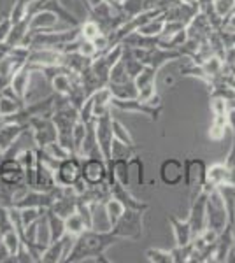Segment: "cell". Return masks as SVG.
<instances>
[{
    "instance_id": "cell-36",
    "label": "cell",
    "mask_w": 235,
    "mask_h": 263,
    "mask_svg": "<svg viewBox=\"0 0 235 263\" xmlns=\"http://www.w3.org/2000/svg\"><path fill=\"white\" fill-rule=\"evenodd\" d=\"M113 134H114V139H118V141L125 142L128 146H137L134 137H132L130 130H128L119 120H116V118H113Z\"/></svg>"
},
{
    "instance_id": "cell-27",
    "label": "cell",
    "mask_w": 235,
    "mask_h": 263,
    "mask_svg": "<svg viewBox=\"0 0 235 263\" xmlns=\"http://www.w3.org/2000/svg\"><path fill=\"white\" fill-rule=\"evenodd\" d=\"M164 28H165V16L160 14V16H156V18H151L149 21H146L144 25H140L135 32L142 33V35H148V37H160Z\"/></svg>"
},
{
    "instance_id": "cell-41",
    "label": "cell",
    "mask_w": 235,
    "mask_h": 263,
    "mask_svg": "<svg viewBox=\"0 0 235 263\" xmlns=\"http://www.w3.org/2000/svg\"><path fill=\"white\" fill-rule=\"evenodd\" d=\"M41 149H44L49 156H53V158H55V160H58V162H62V160H63V158H67V156L74 155V153H70L65 146H63V144H60L58 141L51 142V144H48L46 147H41Z\"/></svg>"
},
{
    "instance_id": "cell-16",
    "label": "cell",
    "mask_w": 235,
    "mask_h": 263,
    "mask_svg": "<svg viewBox=\"0 0 235 263\" xmlns=\"http://www.w3.org/2000/svg\"><path fill=\"white\" fill-rule=\"evenodd\" d=\"M60 23V18L57 12L49 9H41L30 14V30L28 32H44V30H55Z\"/></svg>"
},
{
    "instance_id": "cell-49",
    "label": "cell",
    "mask_w": 235,
    "mask_h": 263,
    "mask_svg": "<svg viewBox=\"0 0 235 263\" xmlns=\"http://www.w3.org/2000/svg\"><path fill=\"white\" fill-rule=\"evenodd\" d=\"M0 240H2V230H0Z\"/></svg>"
},
{
    "instance_id": "cell-39",
    "label": "cell",
    "mask_w": 235,
    "mask_h": 263,
    "mask_svg": "<svg viewBox=\"0 0 235 263\" xmlns=\"http://www.w3.org/2000/svg\"><path fill=\"white\" fill-rule=\"evenodd\" d=\"M11 21L12 23H18V21L25 20L27 16H30V4L27 0H14L11 11H9Z\"/></svg>"
},
{
    "instance_id": "cell-23",
    "label": "cell",
    "mask_w": 235,
    "mask_h": 263,
    "mask_svg": "<svg viewBox=\"0 0 235 263\" xmlns=\"http://www.w3.org/2000/svg\"><path fill=\"white\" fill-rule=\"evenodd\" d=\"M107 86L113 91V99H119V100H130V99H137L139 97V90L135 86L134 79L126 83H107Z\"/></svg>"
},
{
    "instance_id": "cell-5",
    "label": "cell",
    "mask_w": 235,
    "mask_h": 263,
    "mask_svg": "<svg viewBox=\"0 0 235 263\" xmlns=\"http://www.w3.org/2000/svg\"><path fill=\"white\" fill-rule=\"evenodd\" d=\"M130 48V46H128ZM135 57L139 58L144 65H149L156 70H161L167 63L183 60L179 49H165L161 46H153V48H132Z\"/></svg>"
},
{
    "instance_id": "cell-34",
    "label": "cell",
    "mask_w": 235,
    "mask_h": 263,
    "mask_svg": "<svg viewBox=\"0 0 235 263\" xmlns=\"http://www.w3.org/2000/svg\"><path fill=\"white\" fill-rule=\"evenodd\" d=\"M148 261L151 263H172V253L170 249H160V248H149L144 253Z\"/></svg>"
},
{
    "instance_id": "cell-28",
    "label": "cell",
    "mask_w": 235,
    "mask_h": 263,
    "mask_svg": "<svg viewBox=\"0 0 235 263\" xmlns=\"http://www.w3.org/2000/svg\"><path fill=\"white\" fill-rule=\"evenodd\" d=\"M209 107H211L212 120H225V121H228V109H230L228 100H225L223 97H220V95H211Z\"/></svg>"
},
{
    "instance_id": "cell-2",
    "label": "cell",
    "mask_w": 235,
    "mask_h": 263,
    "mask_svg": "<svg viewBox=\"0 0 235 263\" xmlns=\"http://www.w3.org/2000/svg\"><path fill=\"white\" fill-rule=\"evenodd\" d=\"M144 216L142 209H125V213L114 224L113 230L121 240H139L144 235Z\"/></svg>"
},
{
    "instance_id": "cell-38",
    "label": "cell",
    "mask_w": 235,
    "mask_h": 263,
    "mask_svg": "<svg viewBox=\"0 0 235 263\" xmlns=\"http://www.w3.org/2000/svg\"><path fill=\"white\" fill-rule=\"evenodd\" d=\"M172 253V263H188L191 261V254H193V240L190 244L185 246H176L174 249H170Z\"/></svg>"
},
{
    "instance_id": "cell-29",
    "label": "cell",
    "mask_w": 235,
    "mask_h": 263,
    "mask_svg": "<svg viewBox=\"0 0 235 263\" xmlns=\"http://www.w3.org/2000/svg\"><path fill=\"white\" fill-rule=\"evenodd\" d=\"M158 72L160 70L153 69V67H149V65L144 67V69L134 78V83H135V86H137V90L140 91V90H144V88H149V86H153V84H156Z\"/></svg>"
},
{
    "instance_id": "cell-22",
    "label": "cell",
    "mask_w": 235,
    "mask_h": 263,
    "mask_svg": "<svg viewBox=\"0 0 235 263\" xmlns=\"http://www.w3.org/2000/svg\"><path fill=\"white\" fill-rule=\"evenodd\" d=\"M220 190L221 197H223V202H225V207H226V214H228V224L235 230V184H221V186H216Z\"/></svg>"
},
{
    "instance_id": "cell-48",
    "label": "cell",
    "mask_w": 235,
    "mask_h": 263,
    "mask_svg": "<svg viewBox=\"0 0 235 263\" xmlns=\"http://www.w3.org/2000/svg\"><path fill=\"white\" fill-rule=\"evenodd\" d=\"M27 2H28V4H32V2H35V0H27Z\"/></svg>"
},
{
    "instance_id": "cell-7",
    "label": "cell",
    "mask_w": 235,
    "mask_h": 263,
    "mask_svg": "<svg viewBox=\"0 0 235 263\" xmlns=\"http://www.w3.org/2000/svg\"><path fill=\"white\" fill-rule=\"evenodd\" d=\"M81 171H83V160L78 155H70L63 158L58 163L57 171H55V177H57V184L60 186H74L83 179L81 177Z\"/></svg>"
},
{
    "instance_id": "cell-14",
    "label": "cell",
    "mask_w": 235,
    "mask_h": 263,
    "mask_svg": "<svg viewBox=\"0 0 235 263\" xmlns=\"http://www.w3.org/2000/svg\"><path fill=\"white\" fill-rule=\"evenodd\" d=\"M185 177V165L179 158H165L160 165V181L165 186H179L183 184Z\"/></svg>"
},
{
    "instance_id": "cell-42",
    "label": "cell",
    "mask_w": 235,
    "mask_h": 263,
    "mask_svg": "<svg viewBox=\"0 0 235 263\" xmlns=\"http://www.w3.org/2000/svg\"><path fill=\"white\" fill-rule=\"evenodd\" d=\"M78 53L84 54V57H88V58H95L98 54V49H97V46L93 44V41H88V39H83V37H81L79 46H78Z\"/></svg>"
},
{
    "instance_id": "cell-47",
    "label": "cell",
    "mask_w": 235,
    "mask_h": 263,
    "mask_svg": "<svg viewBox=\"0 0 235 263\" xmlns=\"http://www.w3.org/2000/svg\"><path fill=\"white\" fill-rule=\"evenodd\" d=\"M113 2H114V4H116V6H119V4H121V2H123V0H113Z\"/></svg>"
},
{
    "instance_id": "cell-12",
    "label": "cell",
    "mask_w": 235,
    "mask_h": 263,
    "mask_svg": "<svg viewBox=\"0 0 235 263\" xmlns=\"http://www.w3.org/2000/svg\"><path fill=\"white\" fill-rule=\"evenodd\" d=\"M81 177L89 186L107 182V162L102 156H98V158H84Z\"/></svg>"
},
{
    "instance_id": "cell-30",
    "label": "cell",
    "mask_w": 235,
    "mask_h": 263,
    "mask_svg": "<svg viewBox=\"0 0 235 263\" xmlns=\"http://www.w3.org/2000/svg\"><path fill=\"white\" fill-rule=\"evenodd\" d=\"M86 228H88L86 223H84V219L81 218V214L78 213V211L65 218V232L69 233V235H72V237L81 235V233L86 230Z\"/></svg>"
},
{
    "instance_id": "cell-6",
    "label": "cell",
    "mask_w": 235,
    "mask_h": 263,
    "mask_svg": "<svg viewBox=\"0 0 235 263\" xmlns=\"http://www.w3.org/2000/svg\"><path fill=\"white\" fill-rule=\"evenodd\" d=\"M28 128L33 134L35 147H46L48 144L58 141V132L51 116H33L28 121Z\"/></svg>"
},
{
    "instance_id": "cell-37",
    "label": "cell",
    "mask_w": 235,
    "mask_h": 263,
    "mask_svg": "<svg viewBox=\"0 0 235 263\" xmlns=\"http://www.w3.org/2000/svg\"><path fill=\"white\" fill-rule=\"evenodd\" d=\"M228 130V121L225 120H212L211 121V126H209V132H207V137L214 142H220L225 139V134Z\"/></svg>"
},
{
    "instance_id": "cell-8",
    "label": "cell",
    "mask_w": 235,
    "mask_h": 263,
    "mask_svg": "<svg viewBox=\"0 0 235 263\" xmlns=\"http://www.w3.org/2000/svg\"><path fill=\"white\" fill-rule=\"evenodd\" d=\"M114 109H119V111H125L130 114H142V116H148L151 121H158L160 120V114L164 105H151L148 102L137 99H130V100H119V99H113L111 102Z\"/></svg>"
},
{
    "instance_id": "cell-33",
    "label": "cell",
    "mask_w": 235,
    "mask_h": 263,
    "mask_svg": "<svg viewBox=\"0 0 235 263\" xmlns=\"http://www.w3.org/2000/svg\"><path fill=\"white\" fill-rule=\"evenodd\" d=\"M78 28H79V37L88 39V41H93L97 35H100V33H102V28L98 27L97 21L92 20V18H86L84 21H81Z\"/></svg>"
},
{
    "instance_id": "cell-3",
    "label": "cell",
    "mask_w": 235,
    "mask_h": 263,
    "mask_svg": "<svg viewBox=\"0 0 235 263\" xmlns=\"http://www.w3.org/2000/svg\"><path fill=\"white\" fill-rule=\"evenodd\" d=\"M207 190V200H206V211H207V228L214 230L216 233H221L225 227H228V214L226 207L221 197L220 190L216 186H206Z\"/></svg>"
},
{
    "instance_id": "cell-43",
    "label": "cell",
    "mask_w": 235,
    "mask_h": 263,
    "mask_svg": "<svg viewBox=\"0 0 235 263\" xmlns=\"http://www.w3.org/2000/svg\"><path fill=\"white\" fill-rule=\"evenodd\" d=\"M11 28H12V21H11L9 12H7V14H4L2 20H0V44H4V42H6L7 35H9V32H11Z\"/></svg>"
},
{
    "instance_id": "cell-40",
    "label": "cell",
    "mask_w": 235,
    "mask_h": 263,
    "mask_svg": "<svg viewBox=\"0 0 235 263\" xmlns=\"http://www.w3.org/2000/svg\"><path fill=\"white\" fill-rule=\"evenodd\" d=\"M130 79L132 78L128 76L125 63H123V60L119 58V60L113 65V69H111L109 83H126V81H130Z\"/></svg>"
},
{
    "instance_id": "cell-26",
    "label": "cell",
    "mask_w": 235,
    "mask_h": 263,
    "mask_svg": "<svg viewBox=\"0 0 235 263\" xmlns=\"http://www.w3.org/2000/svg\"><path fill=\"white\" fill-rule=\"evenodd\" d=\"M137 146H128V144L114 139L113 146H111V160H132L137 155Z\"/></svg>"
},
{
    "instance_id": "cell-24",
    "label": "cell",
    "mask_w": 235,
    "mask_h": 263,
    "mask_svg": "<svg viewBox=\"0 0 235 263\" xmlns=\"http://www.w3.org/2000/svg\"><path fill=\"white\" fill-rule=\"evenodd\" d=\"M102 209H104V213H105V219H107L109 228H113L114 224H116V223L119 221V218H121V216H123V213H125L126 207L123 205V203L119 202L118 198L109 197L107 200L104 202V205H102Z\"/></svg>"
},
{
    "instance_id": "cell-13",
    "label": "cell",
    "mask_w": 235,
    "mask_h": 263,
    "mask_svg": "<svg viewBox=\"0 0 235 263\" xmlns=\"http://www.w3.org/2000/svg\"><path fill=\"white\" fill-rule=\"evenodd\" d=\"M35 74V67L32 65L30 62L25 63L23 67H20L18 70L12 74L9 86L12 88V91L20 97L21 100L27 104L28 99V90H30V81H32V76Z\"/></svg>"
},
{
    "instance_id": "cell-45",
    "label": "cell",
    "mask_w": 235,
    "mask_h": 263,
    "mask_svg": "<svg viewBox=\"0 0 235 263\" xmlns=\"http://www.w3.org/2000/svg\"><path fill=\"white\" fill-rule=\"evenodd\" d=\"M223 27H226V28H233V30H235V12H232V14H230L228 18L225 20Z\"/></svg>"
},
{
    "instance_id": "cell-9",
    "label": "cell",
    "mask_w": 235,
    "mask_h": 263,
    "mask_svg": "<svg viewBox=\"0 0 235 263\" xmlns=\"http://www.w3.org/2000/svg\"><path fill=\"white\" fill-rule=\"evenodd\" d=\"M95 135H97V142L100 147V153L104 156L105 162L111 160V146L114 141V134H113V112L102 114V116L95 118Z\"/></svg>"
},
{
    "instance_id": "cell-15",
    "label": "cell",
    "mask_w": 235,
    "mask_h": 263,
    "mask_svg": "<svg viewBox=\"0 0 235 263\" xmlns=\"http://www.w3.org/2000/svg\"><path fill=\"white\" fill-rule=\"evenodd\" d=\"M0 181L16 186L25 182V168L18 158H4L0 163Z\"/></svg>"
},
{
    "instance_id": "cell-20",
    "label": "cell",
    "mask_w": 235,
    "mask_h": 263,
    "mask_svg": "<svg viewBox=\"0 0 235 263\" xmlns=\"http://www.w3.org/2000/svg\"><path fill=\"white\" fill-rule=\"evenodd\" d=\"M92 102H93V116H102V114H107L113 111V91L109 86H102L98 88L95 93H92Z\"/></svg>"
},
{
    "instance_id": "cell-21",
    "label": "cell",
    "mask_w": 235,
    "mask_h": 263,
    "mask_svg": "<svg viewBox=\"0 0 235 263\" xmlns=\"http://www.w3.org/2000/svg\"><path fill=\"white\" fill-rule=\"evenodd\" d=\"M230 182V167L226 163H212L207 167L206 186H221Z\"/></svg>"
},
{
    "instance_id": "cell-46",
    "label": "cell",
    "mask_w": 235,
    "mask_h": 263,
    "mask_svg": "<svg viewBox=\"0 0 235 263\" xmlns=\"http://www.w3.org/2000/svg\"><path fill=\"white\" fill-rule=\"evenodd\" d=\"M2 160H4V151H0V163H2Z\"/></svg>"
},
{
    "instance_id": "cell-35",
    "label": "cell",
    "mask_w": 235,
    "mask_h": 263,
    "mask_svg": "<svg viewBox=\"0 0 235 263\" xmlns=\"http://www.w3.org/2000/svg\"><path fill=\"white\" fill-rule=\"evenodd\" d=\"M233 9H235V0H212V11H214V14L223 23L233 12Z\"/></svg>"
},
{
    "instance_id": "cell-1",
    "label": "cell",
    "mask_w": 235,
    "mask_h": 263,
    "mask_svg": "<svg viewBox=\"0 0 235 263\" xmlns=\"http://www.w3.org/2000/svg\"><path fill=\"white\" fill-rule=\"evenodd\" d=\"M123 242L113 230H95L86 228L81 235L76 237L74 246L70 253L67 254L65 263H79V261H102L111 263L109 258H105V251L111 246Z\"/></svg>"
},
{
    "instance_id": "cell-44",
    "label": "cell",
    "mask_w": 235,
    "mask_h": 263,
    "mask_svg": "<svg viewBox=\"0 0 235 263\" xmlns=\"http://www.w3.org/2000/svg\"><path fill=\"white\" fill-rule=\"evenodd\" d=\"M223 60H225L226 65H235V46H232V48L226 49Z\"/></svg>"
},
{
    "instance_id": "cell-31",
    "label": "cell",
    "mask_w": 235,
    "mask_h": 263,
    "mask_svg": "<svg viewBox=\"0 0 235 263\" xmlns=\"http://www.w3.org/2000/svg\"><path fill=\"white\" fill-rule=\"evenodd\" d=\"M86 130H88V123H84L81 120H78L74 128H72V151L78 156H79L81 146H83V142H84V137H86Z\"/></svg>"
},
{
    "instance_id": "cell-25",
    "label": "cell",
    "mask_w": 235,
    "mask_h": 263,
    "mask_svg": "<svg viewBox=\"0 0 235 263\" xmlns=\"http://www.w3.org/2000/svg\"><path fill=\"white\" fill-rule=\"evenodd\" d=\"M46 221H48V227H49V239L51 242L53 240H58L65 235V219L62 216H58L55 211L48 209L46 211Z\"/></svg>"
},
{
    "instance_id": "cell-4",
    "label": "cell",
    "mask_w": 235,
    "mask_h": 263,
    "mask_svg": "<svg viewBox=\"0 0 235 263\" xmlns=\"http://www.w3.org/2000/svg\"><path fill=\"white\" fill-rule=\"evenodd\" d=\"M185 165V177L183 184L190 192V200L206 188V176H207V163L202 158H186L183 160Z\"/></svg>"
},
{
    "instance_id": "cell-11",
    "label": "cell",
    "mask_w": 235,
    "mask_h": 263,
    "mask_svg": "<svg viewBox=\"0 0 235 263\" xmlns=\"http://www.w3.org/2000/svg\"><path fill=\"white\" fill-rule=\"evenodd\" d=\"M74 240H76V237L65 233L62 239L49 242L44 248L42 254H41V261H44V263H62V261H65L67 254L70 253L72 246H74Z\"/></svg>"
},
{
    "instance_id": "cell-10",
    "label": "cell",
    "mask_w": 235,
    "mask_h": 263,
    "mask_svg": "<svg viewBox=\"0 0 235 263\" xmlns=\"http://www.w3.org/2000/svg\"><path fill=\"white\" fill-rule=\"evenodd\" d=\"M206 200H207V190L206 188L196 195L195 198H191L190 200V214H188V221H190V224H191L193 237L200 235V233L207 228Z\"/></svg>"
},
{
    "instance_id": "cell-18",
    "label": "cell",
    "mask_w": 235,
    "mask_h": 263,
    "mask_svg": "<svg viewBox=\"0 0 235 263\" xmlns=\"http://www.w3.org/2000/svg\"><path fill=\"white\" fill-rule=\"evenodd\" d=\"M37 155V153H35ZM57 184V177H55V168L49 167L48 163H44L37 156V165H35V186L33 190L39 192H51Z\"/></svg>"
},
{
    "instance_id": "cell-17",
    "label": "cell",
    "mask_w": 235,
    "mask_h": 263,
    "mask_svg": "<svg viewBox=\"0 0 235 263\" xmlns=\"http://www.w3.org/2000/svg\"><path fill=\"white\" fill-rule=\"evenodd\" d=\"M109 188H111V197L118 198V200L121 202L123 205L126 207V209H142V211L149 209V203L148 202H142V200H139V198H135L134 195L130 193V190H128L126 186L119 184L118 181L111 182Z\"/></svg>"
},
{
    "instance_id": "cell-19",
    "label": "cell",
    "mask_w": 235,
    "mask_h": 263,
    "mask_svg": "<svg viewBox=\"0 0 235 263\" xmlns=\"http://www.w3.org/2000/svg\"><path fill=\"white\" fill-rule=\"evenodd\" d=\"M167 221H169L170 228H172L174 233V240H176V246H185L190 244L193 240V230H191V224L186 219H181L174 214L167 216Z\"/></svg>"
},
{
    "instance_id": "cell-32",
    "label": "cell",
    "mask_w": 235,
    "mask_h": 263,
    "mask_svg": "<svg viewBox=\"0 0 235 263\" xmlns=\"http://www.w3.org/2000/svg\"><path fill=\"white\" fill-rule=\"evenodd\" d=\"M2 242H4V246H6V249H7V253H9L11 258L18 253V249L21 246V239H20V233L16 232V228H11V230L2 233Z\"/></svg>"
}]
</instances>
